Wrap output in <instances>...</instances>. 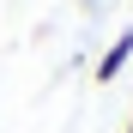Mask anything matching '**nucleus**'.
<instances>
[{"label":"nucleus","instance_id":"f03ea898","mask_svg":"<svg viewBox=\"0 0 133 133\" xmlns=\"http://www.w3.org/2000/svg\"><path fill=\"white\" fill-rule=\"evenodd\" d=\"M121 133H133V115H127V127H121Z\"/></svg>","mask_w":133,"mask_h":133},{"label":"nucleus","instance_id":"f257e3e1","mask_svg":"<svg viewBox=\"0 0 133 133\" xmlns=\"http://www.w3.org/2000/svg\"><path fill=\"white\" fill-rule=\"evenodd\" d=\"M127 66H133V30H121V36L103 49V61L91 66V79H97V85H115V79L127 73Z\"/></svg>","mask_w":133,"mask_h":133}]
</instances>
